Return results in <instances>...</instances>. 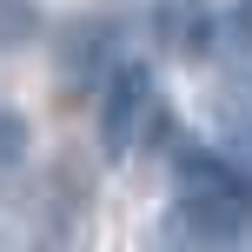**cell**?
Here are the masks:
<instances>
[{
  "instance_id": "1",
  "label": "cell",
  "mask_w": 252,
  "mask_h": 252,
  "mask_svg": "<svg viewBox=\"0 0 252 252\" xmlns=\"http://www.w3.org/2000/svg\"><path fill=\"white\" fill-rule=\"evenodd\" d=\"M173 213L186 232H199V239H239L252 226V173L246 166H232L226 153L199 146V139H186V146L173 153Z\"/></svg>"
},
{
  "instance_id": "2",
  "label": "cell",
  "mask_w": 252,
  "mask_h": 252,
  "mask_svg": "<svg viewBox=\"0 0 252 252\" xmlns=\"http://www.w3.org/2000/svg\"><path fill=\"white\" fill-rule=\"evenodd\" d=\"M146 126H153V73L146 66H120L106 80V100H100V146H106V159H126Z\"/></svg>"
},
{
  "instance_id": "3",
  "label": "cell",
  "mask_w": 252,
  "mask_h": 252,
  "mask_svg": "<svg viewBox=\"0 0 252 252\" xmlns=\"http://www.w3.org/2000/svg\"><path fill=\"white\" fill-rule=\"evenodd\" d=\"M226 40H232L239 53H252V0H239V7L226 13Z\"/></svg>"
},
{
  "instance_id": "4",
  "label": "cell",
  "mask_w": 252,
  "mask_h": 252,
  "mask_svg": "<svg viewBox=\"0 0 252 252\" xmlns=\"http://www.w3.org/2000/svg\"><path fill=\"white\" fill-rule=\"evenodd\" d=\"M20 146H27V126L13 120L7 106H0V159H13V153H20Z\"/></svg>"
}]
</instances>
